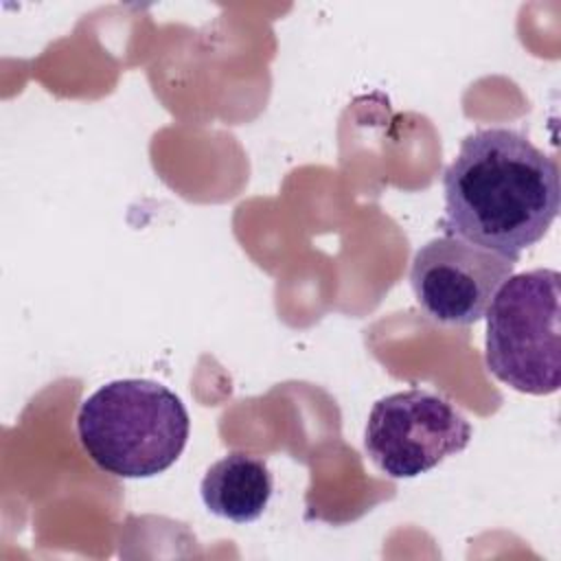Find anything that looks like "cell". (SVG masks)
<instances>
[{"instance_id":"6da1fadb","label":"cell","mask_w":561,"mask_h":561,"mask_svg":"<svg viewBox=\"0 0 561 561\" xmlns=\"http://www.w3.org/2000/svg\"><path fill=\"white\" fill-rule=\"evenodd\" d=\"M445 234L519 261L559 213V164L524 134L484 127L469 134L445 169Z\"/></svg>"},{"instance_id":"7a4b0ae2","label":"cell","mask_w":561,"mask_h":561,"mask_svg":"<svg viewBox=\"0 0 561 561\" xmlns=\"http://www.w3.org/2000/svg\"><path fill=\"white\" fill-rule=\"evenodd\" d=\"M182 399L151 379H116L79 408L77 434L90 460L118 478L167 471L188 440Z\"/></svg>"},{"instance_id":"3957f363","label":"cell","mask_w":561,"mask_h":561,"mask_svg":"<svg viewBox=\"0 0 561 561\" xmlns=\"http://www.w3.org/2000/svg\"><path fill=\"white\" fill-rule=\"evenodd\" d=\"M557 270L511 276L486 316L484 362L502 383L526 394H550L561 383Z\"/></svg>"},{"instance_id":"277c9868","label":"cell","mask_w":561,"mask_h":561,"mask_svg":"<svg viewBox=\"0 0 561 561\" xmlns=\"http://www.w3.org/2000/svg\"><path fill=\"white\" fill-rule=\"evenodd\" d=\"M469 440V421L445 397L419 388L379 399L364 432L370 460L390 478H416Z\"/></svg>"},{"instance_id":"5b68a950","label":"cell","mask_w":561,"mask_h":561,"mask_svg":"<svg viewBox=\"0 0 561 561\" xmlns=\"http://www.w3.org/2000/svg\"><path fill=\"white\" fill-rule=\"evenodd\" d=\"M515 263L460 237L443 234L416 250L410 285L432 320L467 327L486 316L497 289L513 276Z\"/></svg>"},{"instance_id":"8992f818","label":"cell","mask_w":561,"mask_h":561,"mask_svg":"<svg viewBox=\"0 0 561 561\" xmlns=\"http://www.w3.org/2000/svg\"><path fill=\"white\" fill-rule=\"evenodd\" d=\"M272 489L274 480L265 460L245 451H230L210 465L199 486L206 508L237 524L259 519Z\"/></svg>"}]
</instances>
